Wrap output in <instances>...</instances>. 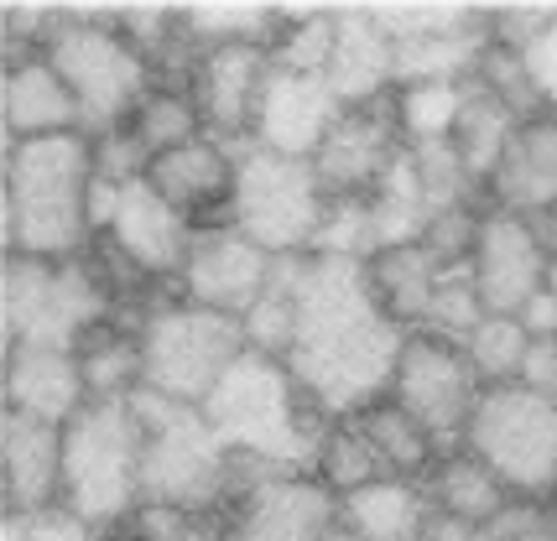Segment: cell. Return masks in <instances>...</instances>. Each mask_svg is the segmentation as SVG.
Listing matches in <instances>:
<instances>
[{"mask_svg": "<svg viewBox=\"0 0 557 541\" xmlns=\"http://www.w3.org/2000/svg\"><path fill=\"white\" fill-rule=\"evenodd\" d=\"M407 328L381 313L364 261L302 255L297 270V344L287 369L329 417H355L391 391Z\"/></svg>", "mask_w": 557, "mask_h": 541, "instance_id": "6da1fadb", "label": "cell"}, {"mask_svg": "<svg viewBox=\"0 0 557 541\" xmlns=\"http://www.w3.org/2000/svg\"><path fill=\"white\" fill-rule=\"evenodd\" d=\"M89 193H95L89 130L42 136V141H5V177H0L5 255L78 261L84 246H95Z\"/></svg>", "mask_w": 557, "mask_h": 541, "instance_id": "7a4b0ae2", "label": "cell"}, {"mask_svg": "<svg viewBox=\"0 0 557 541\" xmlns=\"http://www.w3.org/2000/svg\"><path fill=\"white\" fill-rule=\"evenodd\" d=\"M203 422L224 438L230 453H250V458L287 468V474H297V468L313 474L318 443L339 417H329L282 360L245 354L219 380V391L203 401Z\"/></svg>", "mask_w": 557, "mask_h": 541, "instance_id": "3957f363", "label": "cell"}, {"mask_svg": "<svg viewBox=\"0 0 557 541\" xmlns=\"http://www.w3.org/2000/svg\"><path fill=\"white\" fill-rule=\"evenodd\" d=\"M131 412L146 432L141 464V500L168 505L183 516H219L235 505V458L198 406L168 401L157 391H136Z\"/></svg>", "mask_w": 557, "mask_h": 541, "instance_id": "277c9868", "label": "cell"}, {"mask_svg": "<svg viewBox=\"0 0 557 541\" xmlns=\"http://www.w3.org/2000/svg\"><path fill=\"white\" fill-rule=\"evenodd\" d=\"M146 432L131 401H89L63 427V500L99 531H121L141 511Z\"/></svg>", "mask_w": 557, "mask_h": 541, "instance_id": "5b68a950", "label": "cell"}, {"mask_svg": "<svg viewBox=\"0 0 557 541\" xmlns=\"http://www.w3.org/2000/svg\"><path fill=\"white\" fill-rule=\"evenodd\" d=\"M136 328H141L146 391L183 401V406H198V412L219 391V380L250 354L240 318L198 307L188 297L151 307Z\"/></svg>", "mask_w": 557, "mask_h": 541, "instance_id": "8992f818", "label": "cell"}, {"mask_svg": "<svg viewBox=\"0 0 557 541\" xmlns=\"http://www.w3.org/2000/svg\"><path fill=\"white\" fill-rule=\"evenodd\" d=\"M58 78L73 89L78 110H84V130H115L131 121V110L146 99V89L157 84L151 63H146L136 42L125 37L115 16H63L58 32L42 48Z\"/></svg>", "mask_w": 557, "mask_h": 541, "instance_id": "52a82bcc", "label": "cell"}, {"mask_svg": "<svg viewBox=\"0 0 557 541\" xmlns=\"http://www.w3.org/2000/svg\"><path fill=\"white\" fill-rule=\"evenodd\" d=\"M463 453L500 474L516 500L557 494V401L527 386H490L459 438Z\"/></svg>", "mask_w": 557, "mask_h": 541, "instance_id": "ba28073f", "label": "cell"}, {"mask_svg": "<svg viewBox=\"0 0 557 541\" xmlns=\"http://www.w3.org/2000/svg\"><path fill=\"white\" fill-rule=\"evenodd\" d=\"M329 214V193L318 183L313 162L276 156V151L245 147L235 167V203L230 224L250 235L267 255H308Z\"/></svg>", "mask_w": 557, "mask_h": 541, "instance_id": "9c48e42d", "label": "cell"}, {"mask_svg": "<svg viewBox=\"0 0 557 541\" xmlns=\"http://www.w3.org/2000/svg\"><path fill=\"white\" fill-rule=\"evenodd\" d=\"M480 395H485V386H480V375L469 365L463 344L437 339V334H407L401 360L391 369L386 401H396L417 427H428L437 443L463 438Z\"/></svg>", "mask_w": 557, "mask_h": 541, "instance_id": "30bf717a", "label": "cell"}, {"mask_svg": "<svg viewBox=\"0 0 557 541\" xmlns=\"http://www.w3.org/2000/svg\"><path fill=\"white\" fill-rule=\"evenodd\" d=\"M271 270H276V255H267L250 235H240L235 224H209V229L194 235V250H188V261H183L177 287H183V297L198 302V307L245 318V313L267 297Z\"/></svg>", "mask_w": 557, "mask_h": 541, "instance_id": "8fae6325", "label": "cell"}, {"mask_svg": "<svg viewBox=\"0 0 557 541\" xmlns=\"http://www.w3.org/2000/svg\"><path fill=\"white\" fill-rule=\"evenodd\" d=\"M339 526V494L318 474H276L224 511V541H329Z\"/></svg>", "mask_w": 557, "mask_h": 541, "instance_id": "7c38bea8", "label": "cell"}, {"mask_svg": "<svg viewBox=\"0 0 557 541\" xmlns=\"http://www.w3.org/2000/svg\"><path fill=\"white\" fill-rule=\"evenodd\" d=\"M547 261H553V246H547V235L536 229V219L490 209L469 270H474V281H480V297H485L490 313L521 318V307L547 287Z\"/></svg>", "mask_w": 557, "mask_h": 541, "instance_id": "4fadbf2b", "label": "cell"}, {"mask_svg": "<svg viewBox=\"0 0 557 541\" xmlns=\"http://www.w3.org/2000/svg\"><path fill=\"white\" fill-rule=\"evenodd\" d=\"M401 151H407V141H401L396 95H391V99H375V104L344 110L339 125L329 130V141L318 147L313 173L329 198H370Z\"/></svg>", "mask_w": 557, "mask_h": 541, "instance_id": "5bb4252c", "label": "cell"}, {"mask_svg": "<svg viewBox=\"0 0 557 541\" xmlns=\"http://www.w3.org/2000/svg\"><path fill=\"white\" fill-rule=\"evenodd\" d=\"M339 115H344V99L329 89L323 74H297V68L271 63V78H267V89H261V110H256V130H250V147L313 162L318 147L329 141V130L339 125Z\"/></svg>", "mask_w": 557, "mask_h": 541, "instance_id": "9a60e30c", "label": "cell"}, {"mask_svg": "<svg viewBox=\"0 0 557 541\" xmlns=\"http://www.w3.org/2000/svg\"><path fill=\"white\" fill-rule=\"evenodd\" d=\"M194 235V224L141 177V183H125L115 193V209H110V219H104L95 240H110L146 281H162V276H183Z\"/></svg>", "mask_w": 557, "mask_h": 541, "instance_id": "2e32d148", "label": "cell"}, {"mask_svg": "<svg viewBox=\"0 0 557 541\" xmlns=\"http://www.w3.org/2000/svg\"><path fill=\"white\" fill-rule=\"evenodd\" d=\"M271 48H256V42H230V48H209L198 58L194 74V99L203 110V125L214 141H250L256 130V110H261V89L271 78Z\"/></svg>", "mask_w": 557, "mask_h": 541, "instance_id": "e0dca14e", "label": "cell"}, {"mask_svg": "<svg viewBox=\"0 0 557 541\" xmlns=\"http://www.w3.org/2000/svg\"><path fill=\"white\" fill-rule=\"evenodd\" d=\"M235 167H240V151H230L224 141H214V136H198L188 147L157 156L146 183L168 198L194 229H209V224H230Z\"/></svg>", "mask_w": 557, "mask_h": 541, "instance_id": "ac0fdd59", "label": "cell"}, {"mask_svg": "<svg viewBox=\"0 0 557 541\" xmlns=\"http://www.w3.org/2000/svg\"><path fill=\"white\" fill-rule=\"evenodd\" d=\"M0 500L16 516H37L63 500V427L26 412L0 417Z\"/></svg>", "mask_w": 557, "mask_h": 541, "instance_id": "d6986e66", "label": "cell"}, {"mask_svg": "<svg viewBox=\"0 0 557 541\" xmlns=\"http://www.w3.org/2000/svg\"><path fill=\"white\" fill-rule=\"evenodd\" d=\"M5 412H26V417H42L69 427L84 406H89V386H84V365H78V349L63 344H16L5 349Z\"/></svg>", "mask_w": 557, "mask_h": 541, "instance_id": "ffe728a7", "label": "cell"}, {"mask_svg": "<svg viewBox=\"0 0 557 541\" xmlns=\"http://www.w3.org/2000/svg\"><path fill=\"white\" fill-rule=\"evenodd\" d=\"M0 125H5V141H42V136L84 130V110L69 84L58 78V68L37 52V58L11 63L0 78Z\"/></svg>", "mask_w": 557, "mask_h": 541, "instance_id": "44dd1931", "label": "cell"}, {"mask_svg": "<svg viewBox=\"0 0 557 541\" xmlns=\"http://www.w3.org/2000/svg\"><path fill=\"white\" fill-rule=\"evenodd\" d=\"M323 78L344 99V110L396 95V37L386 32L381 11H339L334 63Z\"/></svg>", "mask_w": 557, "mask_h": 541, "instance_id": "7402d4cb", "label": "cell"}, {"mask_svg": "<svg viewBox=\"0 0 557 541\" xmlns=\"http://www.w3.org/2000/svg\"><path fill=\"white\" fill-rule=\"evenodd\" d=\"M490 198L506 214H527V219H547L557 214V115L527 121L510 141L500 173L490 177Z\"/></svg>", "mask_w": 557, "mask_h": 541, "instance_id": "603a6c76", "label": "cell"}, {"mask_svg": "<svg viewBox=\"0 0 557 541\" xmlns=\"http://www.w3.org/2000/svg\"><path fill=\"white\" fill-rule=\"evenodd\" d=\"M370 292L381 302L396 328L407 334H422L428 328V313H433V297H437V281H443V266L433 261V250L422 246H391V250H375L370 261Z\"/></svg>", "mask_w": 557, "mask_h": 541, "instance_id": "cb8c5ba5", "label": "cell"}, {"mask_svg": "<svg viewBox=\"0 0 557 541\" xmlns=\"http://www.w3.org/2000/svg\"><path fill=\"white\" fill-rule=\"evenodd\" d=\"M339 520L355 531V541H422L433 520V494L422 479H381L344 494Z\"/></svg>", "mask_w": 557, "mask_h": 541, "instance_id": "d4e9b609", "label": "cell"}, {"mask_svg": "<svg viewBox=\"0 0 557 541\" xmlns=\"http://www.w3.org/2000/svg\"><path fill=\"white\" fill-rule=\"evenodd\" d=\"M422 485L433 494V511H443V516H454V520H469L480 531L495 526L516 505V494L500 485V474L490 464H480L474 453H463V448L459 453H443Z\"/></svg>", "mask_w": 557, "mask_h": 541, "instance_id": "484cf974", "label": "cell"}, {"mask_svg": "<svg viewBox=\"0 0 557 541\" xmlns=\"http://www.w3.org/2000/svg\"><path fill=\"white\" fill-rule=\"evenodd\" d=\"M78 365H84V386L89 401H131L146 386L141 365V328H115L104 318L78 339Z\"/></svg>", "mask_w": 557, "mask_h": 541, "instance_id": "4316f807", "label": "cell"}, {"mask_svg": "<svg viewBox=\"0 0 557 541\" xmlns=\"http://www.w3.org/2000/svg\"><path fill=\"white\" fill-rule=\"evenodd\" d=\"M521 125L527 121H521L510 104H500L490 89H480V84L469 78V99H463L454 147H459L463 167H469V177H474L480 188H490V177L500 173V162H506V151H510V141H516Z\"/></svg>", "mask_w": 557, "mask_h": 541, "instance_id": "83f0119b", "label": "cell"}, {"mask_svg": "<svg viewBox=\"0 0 557 541\" xmlns=\"http://www.w3.org/2000/svg\"><path fill=\"white\" fill-rule=\"evenodd\" d=\"M125 130L141 141V151L157 162V156H168V151L188 147L198 136H209V125H203V110H198L194 99V84H151L146 99L131 110V121Z\"/></svg>", "mask_w": 557, "mask_h": 541, "instance_id": "f1b7e54d", "label": "cell"}, {"mask_svg": "<svg viewBox=\"0 0 557 541\" xmlns=\"http://www.w3.org/2000/svg\"><path fill=\"white\" fill-rule=\"evenodd\" d=\"M355 427H360L364 438L375 443V453L386 458V468L396 474V479H428L433 474V464L443 458L437 453V438L428 432V427H417L396 401H370L364 412H355Z\"/></svg>", "mask_w": 557, "mask_h": 541, "instance_id": "f546056e", "label": "cell"}, {"mask_svg": "<svg viewBox=\"0 0 557 541\" xmlns=\"http://www.w3.org/2000/svg\"><path fill=\"white\" fill-rule=\"evenodd\" d=\"M313 474L339 494V500L344 494H355V490H364V485L396 479V474L386 468V458L375 453V443H370L349 417H339L329 432H323V443H318V453H313Z\"/></svg>", "mask_w": 557, "mask_h": 541, "instance_id": "4dcf8cb0", "label": "cell"}, {"mask_svg": "<svg viewBox=\"0 0 557 541\" xmlns=\"http://www.w3.org/2000/svg\"><path fill=\"white\" fill-rule=\"evenodd\" d=\"M469 84H407L396 89V125L407 147H428V141H454L463 115Z\"/></svg>", "mask_w": 557, "mask_h": 541, "instance_id": "1f68e13d", "label": "cell"}, {"mask_svg": "<svg viewBox=\"0 0 557 541\" xmlns=\"http://www.w3.org/2000/svg\"><path fill=\"white\" fill-rule=\"evenodd\" d=\"M527 349H532V334L521 328V318H500V313H490V318L463 339V354H469V365H474L485 391L490 386H516V380H521Z\"/></svg>", "mask_w": 557, "mask_h": 541, "instance_id": "d6a6232c", "label": "cell"}, {"mask_svg": "<svg viewBox=\"0 0 557 541\" xmlns=\"http://www.w3.org/2000/svg\"><path fill=\"white\" fill-rule=\"evenodd\" d=\"M485 318H490V307H485V297H480L474 270L469 266H443V281H437L433 313H428V328H422V334H437V339L463 344Z\"/></svg>", "mask_w": 557, "mask_h": 541, "instance_id": "836d02e7", "label": "cell"}, {"mask_svg": "<svg viewBox=\"0 0 557 541\" xmlns=\"http://www.w3.org/2000/svg\"><path fill=\"white\" fill-rule=\"evenodd\" d=\"M480 229H485V214L469 203V209H448V214H433L428 229H422V246L433 250L437 266H469L474 250H480Z\"/></svg>", "mask_w": 557, "mask_h": 541, "instance_id": "e575fe53", "label": "cell"}, {"mask_svg": "<svg viewBox=\"0 0 557 541\" xmlns=\"http://www.w3.org/2000/svg\"><path fill=\"white\" fill-rule=\"evenodd\" d=\"M131 541H224L219 516H183L168 505H141L131 520Z\"/></svg>", "mask_w": 557, "mask_h": 541, "instance_id": "d590c367", "label": "cell"}, {"mask_svg": "<svg viewBox=\"0 0 557 541\" xmlns=\"http://www.w3.org/2000/svg\"><path fill=\"white\" fill-rule=\"evenodd\" d=\"M485 541H557V516L536 500H516L495 526H485Z\"/></svg>", "mask_w": 557, "mask_h": 541, "instance_id": "8d00e7d4", "label": "cell"}, {"mask_svg": "<svg viewBox=\"0 0 557 541\" xmlns=\"http://www.w3.org/2000/svg\"><path fill=\"white\" fill-rule=\"evenodd\" d=\"M521 63H527V78H532V89L542 95V104L553 110L557 104V11L547 16V26L536 32L532 42L521 48Z\"/></svg>", "mask_w": 557, "mask_h": 541, "instance_id": "74e56055", "label": "cell"}, {"mask_svg": "<svg viewBox=\"0 0 557 541\" xmlns=\"http://www.w3.org/2000/svg\"><path fill=\"white\" fill-rule=\"evenodd\" d=\"M26 541H110V531H99L95 520L73 516L69 505H48V511L26 516Z\"/></svg>", "mask_w": 557, "mask_h": 541, "instance_id": "f35d334b", "label": "cell"}, {"mask_svg": "<svg viewBox=\"0 0 557 541\" xmlns=\"http://www.w3.org/2000/svg\"><path fill=\"white\" fill-rule=\"evenodd\" d=\"M516 386H527V391L553 395L557 401V339H532L527 360H521V380H516Z\"/></svg>", "mask_w": 557, "mask_h": 541, "instance_id": "ab89813d", "label": "cell"}, {"mask_svg": "<svg viewBox=\"0 0 557 541\" xmlns=\"http://www.w3.org/2000/svg\"><path fill=\"white\" fill-rule=\"evenodd\" d=\"M422 541H485V531H480V526H469V520H454V516H443V511H433L428 537Z\"/></svg>", "mask_w": 557, "mask_h": 541, "instance_id": "60d3db41", "label": "cell"}, {"mask_svg": "<svg viewBox=\"0 0 557 541\" xmlns=\"http://www.w3.org/2000/svg\"><path fill=\"white\" fill-rule=\"evenodd\" d=\"M0 541H26V516H16V511H0Z\"/></svg>", "mask_w": 557, "mask_h": 541, "instance_id": "b9f144b4", "label": "cell"}, {"mask_svg": "<svg viewBox=\"0 0 557 541\" xmlns=\"http://www.w3.org/2000/svg\"><path fill=\"white\" fill-rule=\"evenodd\" d=\"M547 297H557V250H553V261H547V287H542Z\"/></svg>", "mask_w": 557, "mask_h": 541, "instance_id": "7bdbcfd3", "label": "cell"}]
</instances>
